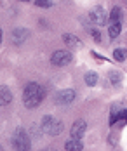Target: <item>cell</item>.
Segmentation results:
<instances>
[{"label":"cell","mask_w":127,"mask_h":151,"mask_svg":"<svg viewBox=\"0 0 127 151\" xmlns=\"http://www.w3.org/2000/svg\"><path fill=\"white\" fill-rule=\"evenodd\" d=\"M42 99H44V89L38 85V83H28L26 87H25V91H23V103L26 108H37V106L42 103Z\"/></svg>","instance_id":"6da1fadb"},{"label":"cell","mask_w":127,"mask_h":151,"mask_svg":"<svg viewBox=\"0 0 127 151\" xmlns=\"http://www.w3.org/2000/svg\"><path fill=\"white\" fill-rule=\"evenodd\" d=\"M75 91L73 89H64V91L58 92V96H56V101L59 103V104H70V103H73L75 101Z\"/></svg>","instance_id":"52a82bcc"},{"label":"cell","mask_w":127,"mask_h":151,"mask_svg":"<svg viewBox=\"0 0 127 151\" xmlns=\"http://www.w3.org/2000/svg\"><path fill=\"white\" fill-rule=\"evenodd\" d=\"M110 80L113 85H118L120 82H122V73L120 71H111L110 73Z\"/></svg>","instance_id":"2e32d148"},{"label":"cell","mask_w":127,"mask_h":151,"mask_svg":"<svg viewBox=\"0 0 127 151\" xmlns=\"http://www.w3.org/2000/svg\"><path fill=\"white\" fill-rule=\"evenodd\" d=\"M85 83L89 87H94L96 83H97V73L96 71H87L85 73Z\"/></svg>","instance_id":"4fadbf2b"},{"label":"cell","mask_w":127,"mask_h":151,"mask_svg":"<svg viewBox=\"0 0 127 151\" xmlns=\"http://www.w3.org/2000/svg\"><path fill=\"white\" fill-rule=\"evenodd\" d=\"M28 37H30V31L25 30V28H16L12 31V42L14 44H23Z\"/></svg>","instance_id":"9c48e42d"},{"label":"cell","mask_w":127,"mask_h":151,"mask_svg":"<svg viewBox=\"0 0 127 151\" xmlns=\"http://www.w3.org/2000/svg\"><path fill=\"white\" fill-rule=\"evenodd\" d=\"M63 38H64V42H66L68 45H73V47L77 45V47H80V40H79V38H75L73 35H70V33H66V35H64Z\"/></svg>","instance_id":"9a60e30c"},{"label":"cell","mask_w":127,"mask_h":151,"mask_svg":"<svg viewBox=\"0 0 127 151\" xmlns=\"http://www.w3.org/2000/svg\"><path fill=\"white\" fill-rule=\"evenodd\" d=\"M12 146L19 151H28L30 150L32 141H30L28 134H26L23 129H17L16 132H14V136H12Z\"/></svg>","instance_id":"3957f363"},{"label":"cell","mask_w":127,"mask_h":151,"mask_svg":"<svg viewBox=\"0 0 127 151\" xmlns=\"http://www.w3.org/2000/svg\"><path fill=\"white\" fill-rule=\"evenodd\" d=\"M85 130H87V123H85V120H77L73 125H71L70 134H71V137H75V139H82L84 134H85Z\"/></svg>","instance_id":"ba28073f"},{"label":"cell","mask_w":127,"mask_h":151,"mask_svg":"<svg viewBox=\"0 0 127 151\" xmlns=\"http://www.w3.org/2000/svg\"><path fill=\"white\" fill-rule=\"evenodd\" d=\"M0 150H2V146H0Z\"/></svg>","instance_id":"7402d4cb"},{"label":"cell","mask_w":127,"mask_h":151,"mask_svg":"<svg viewBox=\"0 0 127 151\" xmlns=\"http://www.w3.org/2000/svg\"><path fill=\"white\" fill-rule=\"evenodd\" d=\"M127 56L126 49H117L115 52H113V58H115V61H124Z\"/></svg>","instance_id":"e0dca14e"},{"label":"cell","mask_w":127,"mask_h":151,"mask_svg":"<svg viewBox=\"0 0 127 151\" xmlns=\"http://www.w3.org/2000/svg\"><path fill=\"white\" fill-rule=\"evenodd\" d=\"M51 63L54 66H66L71 63V54L68 50H54L51 56Z\"/></svg>","instance_id":"5b68a950"},{"label":"cell","mask_w":127,"mask_h":151,"mask_svg":"<svg viewBox=\"0 0 127 151\" xmlns=\"http://www.w3.org/2000/svg\"><path fill=\"white\" fill-rule=\"evenodd\" d=\"M35 5H38V7H51L52 4H51V0H35Z\"/></svg>","instance_id":"ac0fdd59"},{"label":"cell","mask_w":127,"mask_h":151,"mask_svg":"<svg viewBox=\"0 0 127 151\" xmlns=\"http://www.w3.org/2000/svg\"><path fill=\"white\" fill-rule=\"evenodd\" d=\"M64 150H66V151H82V150H84V144L80 142V139L71 137V139L64 144Z\"/></svg>","instance_id":"8fae6325"},{"label":"cell","mask_w":127,"mask_h":151,"mask_svg":"<svg viewBox=\"0 0 127 151\" xmlns=\"http://www.w3.org/2000/svg\"><path fill=\"white\" fill-rule=\"evenodd\" d=\"M21 2H28V0H21Z\"/></svg>","instance_id":"44dd1931"},{"label":"cell","mask_w":127,"mask_h":151,"mask_svg":"<svg viewBox=\"0 0 127 151\" xmlns=\"http://www.w3.org/2000/svg\"><path fill=\"white\" fill-rule=\"evenodd\" d=\"M11 101H12V94L9 91V87L2 85V87H0V108H2V106H7Z\"/></svg>","instance_id":"30bf717a"},{"label":"cell","mask_w":127,"mask_h":151,"mask_svg":"<svg viewBox=\"0 0 127 151\" xmlns=\"http://www.w3.org/2000/svg\"><path fill=\"white\" fill-rule=\"evenodd\" d=\"M127 122V109L120 108L118 104H115L111 108V115H110V125H115V122Z\"/></svg>","instance_id":"8992f818"},{"label":"cell","mask_w":127,"mask_h":151,"mask_svg":"<svg viewBox=\"0 0 127 151\" xmlns=\"http://www.w3.org/2000/svg\"><path fill=\"white\" fill-rule=\"evenodd\" d=\"M91 33H92L94 40L97 42V44H99V42H101V35H99V31H97V30H91Z\"/></svg>","instance_id":"d6986e66"},{"label":"cell","mask_w":127,"mask_h":151,"mask_svg":"<svg viewBox=\"0 0 127 151\" xmlns=\"http://www.w3.org/2000/svg\"><path fill=\"white\" fill-rule=\"evenodd\" d=\"M89 19H91V23H94L96 26H103V24H106L108 16H106L105 9L101 5H96L94 9L89 12Z\"/></svg>","instance_id":"277c9868"},{"label":"cell","mask_w":127,"mask_h":151,"mask_svg":"<svg viewBox=\"0 0 127 151\" xmlns=\"http://www.w3.org/2000/svg\"><path fill=\"white\" fill-rule=\"evenodd\" d=\"M0 42H2V30H0Z\"/></svg>","instance_id":"ffe728a7"},{"label":"cell","mask_w":127,"mask_h":151,"mask_svg":"<svg viewBox=\"0 0 127 151\" xmlns=\"http://www.w3.org/2000/svg\"><path fill=\"white\" fill-rule=\"evenodd\" d=\"M42 130L49 136H59L63 130V122L54 116H44L42 118Z\"/></svg>","instance_id":"7a4b0ae2"},{"label":"cell","mask_w":127,"mask_h":151,"mask_svg":"<svg viewBox=\"0 0 127 151\" xmlns=\"http://www.w3.org/2000/svg\"><path fill=\"white\" fill-rule=\"evenodd\" d=\"M110 21L111 23L122 21V9L120 7H113V11H111V14H110Z\"/></svg>","instance_id":"5bb4252c"},{"label":"cell","mask_w":127,"mask_h":151,"mask_svg":"<svg viewBox=\"0 0 127 151\" xmlns=\"http://www.w3.org/2000/svg\"><path fill=\"white\" fill-rule=\"evenodd\" d=\"M120 31H122V21H115V23H111L110 24V38H117L118 35H120Z\"/></svg>","instance_id":"7c38bea8"}]
</instances>
